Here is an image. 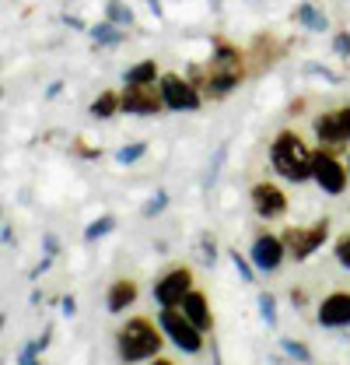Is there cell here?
Wrapping results in <instances>:
<instances>
[{
  "mask_svg": "<svg viewBox=\"0 0 350 365\" xmlns=\"http://www.w3.org/2000/svg\"><path fill=\"white\" fill-rule=\"evenodd\" d=\"M165 330L154 327L147 317H133L120 327L116 334V348H120V359L123 362H147V359H158L165 337Z\"/></svg>",
  "mask_w": 350,
  "mask_h": 365,
  "instance_id": "cell-3",
  "label": "cell"
},
{
  "mask_svg": "<svg viewBox=\"0 0 350 365\" xmlns=\"http://www.w3.org/2000/svg\"><path fill=\"white\" fill-rule=\"evenodd\" d=\"M63 25H70V29H85V21H81L78 14H63Z\"/></svg>",
  "mask_w": 350,
  "mask_h": 365,
  "instance_id": "cell-35",
  "label": "cell"
},
{
  "mask_svg": "<svg viewBox=\"0 0 350 365\" xmlns=\"http://www.w3.org/2000/svg\"><path fill=\"white\" fill-rule=\"evenodd\" d=\"M105 21H112V25H120V29L133 25L130 4H123V0H105Z\"/></svg>",
  "mask_w": 350,
  "mask_h": 365,
  "instance_id": "cell-21",
  "label": "cell"
},
{
  "mask_svg": "<svg viewBox=\"0 0 350 365\" xmlns=\"http://www.w3.org/2000/svg\"><path fill=\"white\" fill-rule=\"evenodd\" d=\"M165 207H169V193H165V190H158V193H154V197L140 207V215H144V218H154V215H161Z\"/></svg>",
  "mask_w": 350,
  "mask_h": 365,
  "instance_id": "cell-24",
  "label": "cell"
},
{
  "mask_svg": "<svg viewBox=\"0 0 350 365\" xmlns=\"http://www.w3.org/2000/svg\"><path fill=\"white\" fill-rule=\"evenodd\" d=\"M333 257H336V264L350 271V232H344L340 239H336V246H333Z\"/></svg>",
  "mask_w": 350,
  "mask_h": 365,
  "instance_id": "cell-26",
  "label": "cell"
},
{
  "mask_svg": "<svg viewBox=\"0 0 350 365\" xmlns=\"http://www.w3.org/2000/svg\"><path fill=\"white\" fill-rule=\"evenodd\" d=\"M88 113L95 116V120H112L116 113H123V102H120V91H102L91 106H88Z\"/></svg>",
  "mask_w": 350,
  "mask_h": 365,
  "instance_id": "cell-18",
  "label": "cell"
},
{
  "mask_svg": "<svg viewBox=\"0 0 350 365\" xmlns=\"http://www.w3.org/2000/svg\"><path fill=\"white\" fill-rule=\"evenodd\" d=\"M280 348H284V351H287L291 359H298L302 365L312 362V351H308V348L302 344V341H291V337H284V341H280Z\"/></svg>",
  "mask_w": 350,
  "mask_h": 365,
  "instance_id": "cell-25",
  "label": "cell"
},
{
  "mask_svg": "<svg viewBox=\"0 0 350 365\" xmlns=\"http://www.w3.org/2000/svg\"><path fill=\"white\" fill-rule=\"evenodd\" d=\"M112 228H116V218H112V215H102V218H95V222L85 228V242H95V239L109 235Z\"/></svg>",
  "mask_w": 350,
  "mask_h": 365,
  "instance_id": "cell-23",
  "label": "cell"
},
{
  "mask_svg": "<svg viewBox=\"0 0 350 365\" xmlns=\"http://www.w3.org/2000/svg\"><path fill=\"white\" fill-rule=\"evenodd\" d=\"M333 53L350 60V32H336V36H333Z\"/></svg>",
  "mask_w": 350,
  "mask_h": 365,
  "instance_id": "cell-30",
  "label": "cell"
},
{
  "mask_svg": "<svg viewBox=\"0 0 350 365\" xmlns=\"http://www.w3.org/2000/svg\"><path fill=\"white\" fill-rule=\"evenodd\" d=\"M340 113H344V127H347V140H350V106H344Z\"/></svg>",
  "mask_w": 350,
  "mask_h": 365,
  "instance_id": "cell-38",
  "label": "cell"
},
{
  "mask_svg": "<svg viewBox=\"0 0 350 365\" xmlns=\"http://www.w3.org/2000/svg\"><path fill=\"white\" fill-rule=\"evenodd\" d=\"M60 88H63V81H53V85H49V88H46V95H49V98H53V95H60Z\"/></svg>",
  "mask_w": 350,
  "mask_h": 365,
  "instance_id": "cell-37",
  "label": "cell"
},
{
  "mask_svg": "<svg viewBox=\"0 0 350 365\" xmlns=\"http://www.w3.org/2000/svg\"><path fill=\"white\" fill-rule=\"evenodd\" d=\"M147 155V140H133V144H123L120 151H116V162L120 165H133V162H140Z\"/></svg>",
  "mask_w": 350,
  "mask_h": 365,
  "instance_id": "cell-22",
  "label": "cell"
},
{
  "mask_svg": "<svg viewBox=\"0 0 350 365\" xmlns=\"http://www.w3.org/2000/svg\"><path fill=\"white\" fill-rule=\"evenodd\" d=\"M280 239H284V246H287V257L291 260H308L326 239H329V218H319V222H312V225H287L280 232Z\"/></svg>",
  "mask_w": 350,
  "mask_h": 365,
  "instance_id": "cell-4",
  "label": "cell"
},
{
  "mask_svg": "<svg viewBox=\"0 0 350 365\" xmlns=\"http://www.w3.org/2000/svg\"><path fill=\"white\" fill-rule=\"evenodd\" d=\"M120 102H123V113H130V116H158L161 109H169L158 81L154 85H123Z\"/></svg>",
  "mask_w": 350,
  "mask_h": 365,
  "instance_id": "cell-7",
  "label": "cell"
},
{
  "mask_svg": "<svg viewBox=\"0 0 350 365\" xmlns=\"http://www.w3.org/2000/svg\"><path fill=\"white\" fill-rule=\"evenodd\" d=\"M249 260H253V267L256 271H277L284 260H287V246H284V239L280 235H273V232H260L256 239H253V250H249Z\"/></svg>",
  "mask_w": 350,
  "mask_h": 365,
  "instance_id": "cell-11",
  "label": "cell"
},
{
  "mask_svg": "<svg viewBox=\"0 0 350 365\" xmlns=\"http://www.w3.org/2000/svg\"><path fill=\"white\" fill-rule=\"evenodd\" d=\"M270 165L280 180L287 182H308L315 169V151L308 148L298 130H280L270 140Z\"/></svg>",
  "mask_w": 350,
  "mask_h": 365,
  "instance_id": "cell-2",
  "label": "cell"
},
{
  "mask_svg": "<svg viewBox=\"0 0 350 365\" xmlns=\"http://www.w3.org/2000/svg\"><path fill=\"white\" fill-rule=\"evenodd\" d=\"M249 56H253V67H249V74H262V71H270L280 56H284V46L277 43L273 36H256L253 46H249Z\"/></svg>",
  "mask_w": 350,
  "mask_h": 365,
  "instance_id": "cell-14",
  "label": "cell"
},
{
  "mask_svg": "<svg viewBox=\"0 0 350 365\" xmlns=\"http://www.w3.org/2000/svg\"><path fill=\"white\" fill-rule=\"evenodd\" d=\"M260 317L266 319V327H273V323H277V299H273L270 292H262L260 295Z\"/></svg>",
  "mask_w": 350,
  "mask_h": 365,
  "instance_id": "cell-27",
  "label": "cell"
},
{
  "mask_svg": "<svg viewBox=\"0 0 350 365\" xmlns=\"http://www.w3.org/2000/svg\"><path fill=\"white\" fill-rule=\"evenodd\" d=\"M60 253V239L56 235H46V260H53Z\"/></svg>",
  "mask_w": 350,
  "mask_h": 365,
  "instance_id": "cell-34",
  "label": "cell"
},
{
  "mask_svg": "<svg viewBox=\"0 0 350 365\" xmlns=\"http://www.w3.org/2000/svg\"><path fill=\"white\" fill-rule=\"evenodd\" d=\"M312 130L319 137V144H326V148H347V127H344V113L340 109H326V113H319L315 120H312Z\"/></svg>",
  "mask_w": 350,
  "mask_h": 365,
  "instance_id": "cell-12",
  "label": "cell"
},
{
  "mask_svg": "<svg viewBox=\"0 0 350 365\" xmlns=\"http://www.w3.org/2000/svg\"><path fill=\"white\" fill-rule=\"evenodd\" d=\"M249 200H253V211L260 215L262 222H277V218H284V215H287V193H284L277 182H270V180L253 182Z\"/></svg>",
  "mask_w": 350,
  "mask_h": 365,
  "instance_id": "cell-10",
  "label": "cell"
},
{
  "mask_svg": "<svg viewBox=\"0 0 350 365\" xmlns=\"http://www.w3.org/2000/svg\"><path fill=\"white\" fill-rule=\"evenodd\" d=\"M200 257H203L207 264H214V260H218V246H214V239H211V235H200Z\"/></svg>",
  "mask_w": 350,
  "mask_h": 365,
  "instance_id": "cell-31",
  "label": "cell"
},
{
  "mask_svg": "<svg viewBox=\"0 0 350 365\" xmlns=\"http://www.w3.org/2000/svg\"><path fill=\"white\" fill-rule=\"evenodd\" d=\"M231 264H235V271L242 274V281H253V274H256V267H253V260H245L238 250H231Z\"/></svg>",
  "mask_w": 350,
  "mask_h": 365,
  "instance_id": "cell-28",
  "label": "cell"
},
{
  "mask_svg": "<svg viewBox=\"0 0 350 365\" xmlns=\"http://www.w3.org/2000/svg\"><path fill=\"white\" fill-rule=\"evenodd\" d=\"M161 95H165V106L172 109V113H196L200 106H203V91L196 88L189 78H182V74H161Z\"/></svg>",
  "mask_w": 350,
  "mask_h": 365,
  "instance_id": "cell-6",
  "label": "cell"
},
{
  "mask_svg": "<svg viewBox=\"0 0 350 365\" xmlns=\"http://www.w3.org/2000/svg\"><path fill=\"white\" fill-rule=\"evenodd\" d=\"M189 292H193V271L189 267H172L154 281V302L161 309H179Z\"/></svg>",
  "mask_w": 350,
  "mask_h": 365,
  "instance_id": "cell-8",
  "label": "cell"
},
{
  "mask_svg": "<svg viewBox=\"0 0 350 365\" xmlns=\"http://www.w3.org/2000/svg\"><path fill=\"white\" fill-rule=\"evenodd\" d=\"M39 351H43V344H39V341L25 344V348H21V355H18V365H39V359H36Z\"/></svg>",
  "mask_w": 350,
  "mask_h": 365,
  "instance_id": "cell-29",
  "label": "cell"
},
{
  "mask_svg": "<svg viewBox=\"0 0 350 365\" xmlns=\"http://www.w3.org/2000/svg\"><path fill=\"white\" fill-rule=\"evenodd\" d=\"M4 246H7V250L14 246V232H11V225H7V222H4Z\"/></svg>",
  "mask_w": 350,
  "mask_h": 365,
  "instance_id": "cell-36",
  "label": "cell"
},
{
  "mask_svg": "<svg viewBox=\"0 0 350 365\" xmlns=\"http://www.w3.org/2000/svg\"><path fill=\"white\" fill-rule=\"evenodd\" d=\"M147 4H151V11H154V14H161V4H158V0H147Z\"/></svg>",
  "mask_w": 350,
  "mask_h": 365,
  "instance_id": "cell-39",
  "label": "cell"
},
{
  "mask_svg": "<svg viewBox=\"0 0 350 365\" xmlns=\"http://www.w3.org/2000/svg\"><path fill=\"white\" fill-rule=\"evenodd\" d=\"M88 32H91L95 46H120L127 39V29H120V25H112V21H102V25L88 29Z\"/></svg>",
  "mask_w": 350,
  "mask_h": 365,
  "instance_id": "cell-20",
  "label": "cell"
},
{
  "mask_svg": "<svg viewBox=\"0 0 350 365\" xmlns=\"http://www.w3.org/2000/svg\"><path fill=\"white\" fill-rule=\"evenodd\" d=\"M60 313H63V317H74V313H78V299H74V295L60 299Z\"/></svg>",
  "mask_w": 350,
  "mask_h": 365,
  "instance_id": "cell-33",
  "label": "cell"
},
{
  "mask_svg": "<svg viewBox=\"0 0 350 365\" xmlns=\"http://www.w3.org/2000/svg\"><path fill=\"white\" fill-rule=\"evenodd\" d=\"M179 309H182L186 317L193 319V323H196V327H200L203 334H207V330L214 327V313H211V302H207V295H203L200 288H193V292L186 295V302H182Z\"/></svg>",
  "mask_w": 350,
  "mask_h": 365,
  "instance_id": "cell-16",
  "label": "cell"
},
{
  "mask_svg": "<svg viewBox=\"0 0 350 365\" xmlns=\"http://www.w3.org/2000/svg\"><path fill=\"white\" fill-rule=\"evenodd\" d=\"M291 18L305 29V32H326L329 29V18H326V11L319 7V4H312V0H305V4H298L295 11H291Z\"/></svg>",
  "mask_w": 350,
  "mask_h": 365,
  "instance_id": "cell-17",
  "label": "cell"
},
{
  "mask_svg": "<svg viewBox=\"0 0 350 365\" xmlns=\"http://www.w3.org/2000/svg\"><path fill=\"white\" fill-rule=\"evenodd\" d=\"M315 319L322 327H350V292H333L322 299Z\"/></svg>",
  "mask_w": 350,
  "mask_h": 365,
  "instance_id": "cell-13",
  "label": "cell"
},
{
  "mask_svg": "<svg viewBox=\"0 0 350 365\" xmlns=\"http://www.w3.org/2000/svg\"><path fill=\"white\" fill-rule=\"evenodd\" d=\"M158 327L165 330V337L172 341L175 348H182V351H189V355L203 351V330H200L193 319L186 317L182 309H161Z\"/></svg>",
  "mask_w": 350,
  "mask_h": 365,
  "instance_id": "cell-5",
  "label": "cell"
},
{
  "mask_svg": "<svg viewBox=\"0 0 350 365\" xmlns=\"http://www.w3.org/2000/svg\"><path fill=\"white\" fill-rule=\"evenodd\" d=\"M123 81H127V85H154V81H161L158 63H154V60H140V63H133Z\"/></svg>",
  "mask_w": 350,
  "mask_h": 365,
  "instance_id": "cell-19",
  "label": "cell"
},
{
  "mask_svg": "<svg viewBox=\"0 0 350 365\" xmlns=\"http://www.w3.org/2000/svg\"><path fill=\"white\" fill-rule=\"evenodd\" d=\"M312 180L319 182V190L322 193H329V197H340L344 190H347L350 182V169L336 158V155H329V151H319L315 155V169H312Z\"/></svg>",
  "mask_w": 350,
  "mask_h": 365,
  "instance_id": "cell-9",
  "label": "cell"
},
{
  "mask_svg": "<svg viewBox=\"0 0 350 365\" xmlns=\"http://www.w3.org/2000/svg\"><path fill=\"white\" fill-rule=\"evenodd\" d=\"M154 365H175V362H169V359H154Z\"/></svg>",
  "mask_w": 350,
  "mask_h": 365,
  "instance_id": "cell-40",
  "label": "cell"
},
{
  "mask_svg": "<svg viewBox=\"0 0 350 365\" xmlns=\"http://www.w3.org/2000/svg\"><path fill=\"white\" fill-rule=\"evenodd\" d=\"M70 148H74V155H81V158H98V155H102V148H91L85 137H78Z\"/></svg>",
  "mask_w": 350,
  "mask_h": 365,
  "instance_id": "cell-32",
  "label": "cell"
},
{
  "mask_svg": "<svg viewBox=\"0 0 350 365\" xmlns=\"http://www.w3.org/2000/svg\"><path fill=\"white\" fill-rule=\"evenodd\" d=\"M245 78H249V53L224 43V39L214 43V53H211L207 67H193V74H189V81L214 102L228 98Z\"/></svg>",
  "mask_w": 350,
  "mask_h": 365,
  "instance_id": "cell-1",
  "label": "cell"
},
{
  "mask_svg": "<svg viewBox=\"0 0 350 365\" xmlns=\"http://www.w3.org/2000/svg\"><path fill=\"white\" fill-rule=\"evenodd\" d=\"M137 295H140V288H137V281H133V277H116V281L109 284L105 309H109V313H127L133 302H137Z\"/></svg>",
  "mask_w": 350,
  "mask_h": 365,
  "instance_id": "cell-15",
  "label": "cell"
}]
</instances>
